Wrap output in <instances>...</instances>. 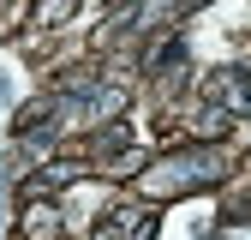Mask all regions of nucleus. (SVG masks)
<instances>
[{
	"mask_svg": "<svg viewBox=\"0 0 251 240\" xmlns=\"http://www.w3.org/2000/svg\"><path fill=\"white\" fill-rule=\"evenodd\" d=\"M24 234H36V240H54V234H60V222H54V210H48V204H36V210H24Z\"/></svg>",
	"mask_w": 251,
	"mask_h": 240,
	"instance_id": "2",
	"label": "nucleus"
},
{
	"mask_svg": "<svg viewBox=\"0 0 251 240\" xmlns=\"http://www.w3.org/2000/svg\"><path fill=\"white\" fill-rule=\"evenodd\" d=\"M215 96H222V102H227L233 114H251V72H222Z\"/></svg>",
	"mask_w": 251,
	"mask_h": 240,
	"instance_id": "1",
	"label": "nucleus"
},
{
	"mask_svg": "<svg viewBox=\"0 0 251 240\" xmlns=\"http://www.w3.org/2000/svg\"><path fill=\"white\" fill-rule=\"evenodd\" d=\"M72 6H78V0H42V6H36V24H60Z\"/></svg>",
	"mask_w": 251,
	"mask_h": 240,
	"instance_id": "3",
	"label": "nucleus"
},
{
	"mask_svg": "<svg viewBox=\"0 0 251 240\" xmlns=\"http://www.w3.org/2000/svg\"><path fill=\"white\" fill-rule=\"evenodd\" d=\"M222 240H251V222H222Z\"/></svg>",
	"mask_w": 251,
	"mask_h": 240,
	"instance_id": "4",
	"label": "nucleus"
}]
</instances>
